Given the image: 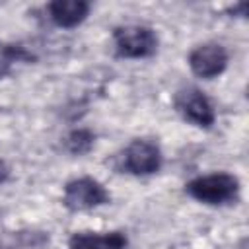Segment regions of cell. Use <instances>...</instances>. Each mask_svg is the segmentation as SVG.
<instances>
[{
    "instance_id": "6da1fadb",
    "label": "cell",
    "mask_w": 249,
    "mask_h": 249,
    "mask_svg": "<svg viewBox=\"0 0 249 249\" xmlns=\"http://www.w3.org/2000/svg\"><path fill=\"white\" fill-rule=\"evenodd\" d=\"M239 179L226 171H216L191 179L185 185V193L208 206L231 204L239 198Z\"/></svg>"
},
{
    "instance_id": "7a4b0ae2",
    "label": "cell",
    "mask_w": 249,
    "mask_h": 249,
    "mask_svg": "<svg viewBox=\"0 0 249 249\" xmlns=\"http://www.w3.org/2000/svg\"><path fill=\"white\" fill-rule=\"evenodd\" d=\"M113 45L121 58H148L158 51V35L146 25H121L113 31Z\"/></svg>"
},
{
    "instance_id": "3957f363",
    "label": "cell",
    "mask_w": 249,
    "mask_h": 249,
    "mask_svg": "<svg viewBox=\"0 0 249 249\" xmlns=\"http://www.w3.org/2000/svg\"><path fill=\"white\" fill-rule=\"evenodd\" d=\"M111 200L109 191L93 177H78L64 185L62 204L72 212L91 210Z\"/></svg>"
},
{
    "instance_id": "277c9868",
    "label": "cell",
    "mask_w": 249,
    "mask_h": 249,
    "mask_svg": "<svg viewBox=\"0 0 249 249\" xmlns=\"http://www.w3.org/2000/svg\"><path fill=\"white\" fill-rule=\"evenodd\" d=\"M173 105L185 121L200 128H210L216 121V111L212 101L204 95V91H200L195 86L181 88L173 97Z\"/></svg>"
},
{
    "instance_id": "5b68a950",
    "label": "cell",
    "mask_w": 249,
    "mask_h": 249,
    "mask_svg": "<svg viewBox=\"0 0 249 249\" xmlns=\"http://www.w3.org/2000/svg\"><path fill=\"white\" fill-rule=\"evenodd\" d=\"M161 161L163 156L160 146L146 138L132 140L123 152V169L130 175H138V177L152 175L160 171Z\"/></svg>"
},
{
    "instance_id": "8992f818",
    "label": "cell",
    "mask_w": 249,
    "mask_h": 249,
    "mask_svg": "<svg viewBox=\"0 0 249 249\" xmlns=\"http://www.w3.org/2000/svg\"><path fill=\"white\" fill-rule=\"evenodd\" d=\"M228 51L218 43H204L189 53L191 72L202 80H212L220 76L228 66Z\"/></svg>"
},
{
    "instance_id": "52a82bcc",
    "label": "cell",
    "mask_w": 249,
    "mask_h": 249,
    "mask_svg": "<svg viewBox=\"0 0 249 249\" xmlns=\"http://www.w3.org/2000/svg\"><path fill=\"white\" fill-rule=\"evenodd\" d=\"M124 231H76L66 249H126Z\"/></svg>"
},
{
    "instance_id": "ba28073f",
    "label": "cell",
    "mask_w": 249,
    "mask_h": 249,
    "mask_svg": "<svg viewBox=\"0 0 249 249\" xmlns=\"http://www.w3.org/2000/svg\"><path fill=\"white\" fill-rule=\"evenodd\" d=\"M89 10L91 6L86 0H54L47 6L51 21L64 29H72L80 25L88 18Z\"/></svg>"
},
{
    "instance_id": "9c48e42d",
    "label": "cell",
    "mask_w": 249,
    "mask_h": 249,
    "mask_svg": "<svg viewBox=\"0 0 249 249\" xmlns=\"http://www.w3.org/2000/svg\"><path fill=\"white\" fill-rule=\"evenodd\" d=\"M31 58L33 56H31V53L25 51V47L16 45V43L0 41V80L4 76H8L18 62H25V60H31Z\"/></svg>"
},
{
    "instance_id": "30bf717a",
    "label": "cell",
    "mask_w": 249,
    "mask_h": 249,
    "mask_svg": "<svg viewBox=\"0 0 249 249\" xmlns=\"http://www.w3.org/2000/svg\"><path fill=\"white\" fill-rule=\"evenodd\" d=\"M95 142V134L88 128H78V130H72L66 138H64V146L70 154L74 156H82V154H88L91 150Z\"/></svg>"
},
{
    "instance_id": "8fae6325",
    "label": "cell",
    "mask_w": 249,
    "mask_h": 249,
    "mask_svg": "<svg viewBox=\"0 0 249 249\" xmlns=\"http://www.w3.org/2000/svg\"><path fill=\"white\" fill-rule=\"evenodd\" d=\"M8 179H10V167L6 165V161L0 160V185L6 183Z\"/></svg>"
},
{
    "instance_id": "7c38bea8",
    "label": "cell",
    "mask_w": 249,
    "mask_h": 249,
    "mask_svg": "<svg viewBox=\"0 0 249 249\" xmlns=\"http://www.w3.org/2000/svg\"><path fill=\"white\" fill-rule=\"evenodd\" d=\"M0 249H2V247H0Z\"/></svg>"
}]
</instances>
